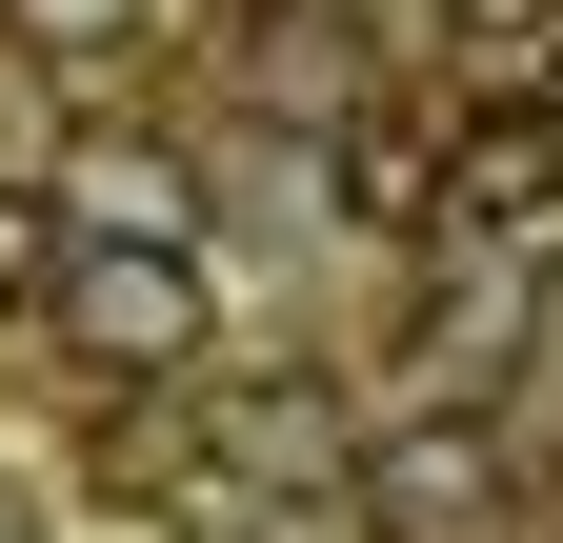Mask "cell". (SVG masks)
Returning a JSON list of instances; mask_svg holds the SVG:
<instances>
[{
    "label": "cell",
    "instance_id": "6da1fadb",
    "mask_svg": "<svg viewBox=\"0 0 563 543\" xmlns=\"http://www.w3.org/2000/svg\"><path fill=\"white\" fill-rule=\"evenodd\" d=\"M41 322L81 343V383H181L201 363V242H60Z\"/></svg>",
    "mask_w": 563,
    "mask_h": 543
},
{
    "label": "cell",
    "instance_id": "7a4b0ae2",
    "mask_svg": "<svg viewBox=\"0 0 563 543\" xmlns=\"http://www.w3.org/2000/svg\"><path fill=\"white\" fill-rule=\"evenodd\" d=\"M342 503H363L383 543H483V523H504V443H483V423H402V443L342 463Z\"/></svg>",
    "mask_w": 563,
    "mask_h": 543
},
{
    "label": "cell",
    "instance_id": "3957f363",
    "mask_svg": "<svg viewBox=\"0 0 563 543\" xmlns=\"http://www.w3.org/2000/svg\"><path fill=\"white\" fill-rule=\"evenodd\" d=\"M543 201H563V121L543 101H483L443 142V222H543Z\"/></svg>",
    "mask_w": 563,
    "mask_h": 543
},
{
    "label": "cell",
    "instance_id": "277c9868",
    "mask_svg": "<svg viewBox=\"0 0 563 543\" xmlns=\"http://www.w3.org/2000/svg\"><path fill=\"white\" fill-rule=\"evenodd\" d=\"M60 242H181V162L162 142H81L60 162Z\"/></svg>",
    "mask_w": 563,
    "mask_h": 543
},
{
    "label": "cell",
    "instance_id": "5b68a950",
    "mask_svg": "<svg viewBox=\"0 0 563 543\" xmlns=\"http://www.w3.org/2000/svg\"><path fill=\"white\" fill-rule=\"evenodd\" d=\"M342 201H363V222H443V142H422V121H363V142H342Z\"/></svg>",
    "mask_w": 563,
    "mask_h": 543
},
{
    "label": "cell",
    "instance_id": "8992f818",
    "mask_svg": "<svg viewBox=\"0 0 563 543\" xmlns=\"http://www.w3.org/2000/svg\"><path fill=\"white\" fill-rule=\"evenodd\" d=\"M201 443H222V463H363V443H342V423H322L302 383H242V402H222Z\"/></svg>",
    "mask_w": 563,
    "mask_h": 543
},
{
    "label": "cell",
    "instance_id": "52a82bcc",
    "mask_svg": "<svg viewBox=\"0 0 563 543\" xmlns=\"http://www.w3.org/2000/svg\"><path fill=\"white\" fill-rule=\"evenodd\" d=\"M0 21H21V41H60V60H101V41H141V21H162V0H0Z\"/></svg>",
    "mask_w": 563,
    "mask_h": 543
},
{
    "label": "cell",
    "instance_id": "ba28073f",
    "mask_svg": "<svg viewBox=\"0 0 563 543\" xmlns=\"http://www.w3.org/2000/svg\"><path fill=\"white\" fill-rule=\"evenodd\" d=\"M60 282V201H21V181H0V302H41Z\"/></svg>",
    "mask_w": 563,
    "mask_h": 543
},
{
    "label": "cell",
    "instance_id": "9c48e42d",
    "mask_svg": "<svg viewBox=\"0 0 563 543\" xmlns=\"http://www.w3.org/2000/svg\"><path fill=\"white\" fill-rule=\"evenodd\" d=\"M443 21H463V41H543L563 0H443Z\"/></svg>",
    "mask_w": 563,
    "mask_h": 543
},
{
    "label": "cell",
    "instance_id": "30bf717a",
    "mask_svg": "<svg viewBox=\"0 0 563 543\" xmlns=\"http://www.w3.org/2000/svg\"><path fill=\"white\" fill-rule=\"evenodd\" d=\"M0 543H21V503H0Z\"/></svg>",
    "mask_w": 563,
    "mask_h": 543
}]
</instances>
